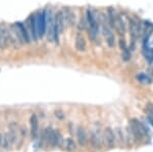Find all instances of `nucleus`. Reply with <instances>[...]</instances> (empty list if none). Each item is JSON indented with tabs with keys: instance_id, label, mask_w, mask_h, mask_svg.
<instances>
[{
	"instance_id": "obj_7",
	"label": "nucleus",
	"mask_w": 153,
	"mask_h": 152,
	"mask_svg": "<svg viewBox=\"0 0 153 152\" xmlns=\"http://www.w3.org/2000/svg\"><path fill=\"white\" fill-rule=\"evenodd\" d=\"M113 28L117 30V32L118 34H120V36H124L125 33H126V24L124 22V19H123L122 16H120L118 13L115 14V19H114V26H113Z\"/></svg>"
},
{
	"instance_id": "obj_11",
	"label": "nucleus",
	"mask_w": 153,
	"mask_h": 152,
	"mask_svg": "<svg viewBox=\"0 0 153 152\" xmlns=\"http://www.w3.org/2000/svg\"><path fill=\"white\" fill-rule=\"evenodd\" d=\"M104 137H105V142L107 144V146L109 148H112L115 144V136L113 134V131L110 128H107L105 130L104 133Z\"/></svg>"
},
{
	"instance_id": "obj_8",
	"label": "nucleus",
	"mask_w": 153,
	"mask_h": 152,
	"mask_svg": "<svg viewBox=\"0 0 153 152\" xmlns=\"http://www.w3.org/2000/svg\"><path fill=\"white\" fill-rule=\"evenodd\" d=\"M30 30H31V36L33 38V40L36 41L39 39L38 36V26H37V19H36V14H32L30 16Z\"/></svg>"
},
{
	"instance_id": "obj_1",
	"label": "nucleus",
	"mask_w": 153,
	"mask_h": 152,
	"mask_svg": "<svg viewBox=\"0 0 153 152\" xmlns=\"http://www.w3.org/2000/svg\"><path fill=\"white\" fill-rule=\"evenodd\" d=\"M86 27L88 28L90 39L95 42L98 36V32H99V23L95 18L94 12L90 8H88L86 11Z\"/></svg>"
},
{
	"instance_id": "obj_15",
	"label": "nucleus",
	"mask_w": 153,
	"mask_h": 152,
	"mask_svg": "<svg viewBox=\"0 0 153 152\" xmlns=\"http://www.w3.org/2000/svg\"><path fill=\"white\" fill-rule=\"evenodd\" d=\"M92 142L94 144L95 147L100 146V136L98 133H93L92 134Z\"/></svg>"
},
{
	"instance_id": "obj_12",
	"label": "nucleus",
	"mask_w": 153,
	"mask_h": 152,
	"mask_svg": "<svg viewBox=\"0 0 153 152\" xmlns=\"http://www.w3.org/2000/svg\"><path fill=\"white\" fill-rule=\"evenodd\" d=\"M31 134L33 139H36L37 136H38V129H39V122H38V117H37L36 114H33L31 116Z\"/></svg>"
},
{
	"instance_id": "obj_17",
	"label": "nucleus",
	"mask_w": 153,
	"mask_h": 152,
	"mask_svg": "<svg viewBox=\"0 0 153 152\" xmlns=\"http://www.w3.org/2000/svg\"><path fill=\"white\" fill-rule=\"evenodd\" d=\"M122 52H123V54H122L123 59H124L125 61H129L131 59V51H130V49L127 48V49H125V50H123Z\"/></svg>"
},
{
	"instance_id": "obj_3",
	"label": "nucleus",
	"mask_w": 153,
	"mask_h": 152,
	"mask_svg": "<svg viewBox=\"0 0 153 152\" xmlns=\"http://www.w3.org/2000/svg\"><path fill=\"white\" fill-rule=\"evenodd\" d=\"M130 127H131L132 134L134 135V137L136 139H138V140H141L145 135L148 134V129L141 122L137 121V119H132L130 124Z\"/></svg>"
},
{
	"instance_id": "obj_5",
	"label": "nucleus",
	"mask_w": 153,
	"mask_h": 152,
	"mask_svg": "<svg viewBox=\"0 0 153 152\" xmlns=\"http://www.w3.org/2000/svg\"><path fill=\"white\" fill-rule=\"evenodd\" d=\"M129 29H130V35L133 38V40H136L140 36L141 33V24L136 19H129Z\"/></svg>"
},
{
	"instance_id": "obj_2",
	"label": "nucleus",
	"mask_w": 153,
	"mask_h": 152,
	"mask_svg": "<svg viewBox=\"0 0 153 152\" xmlns=\"http://www.w3.org/2000/svg\"><path fill=\"white\" fill-rule=\"evenodd\" d=\"M37 26H38V36L39 38H43L47 30V10L43 9L36 14Z\"/></svg>"
},
{
	"instance_id": "obj_21",
	"label": "nucleus",
	"mask_w": 153,
	"mask_h": 152,
	"mask_svg": "<svg viewBox=\"0 0 153 152\" xmlns=\"http://www.w3.org/2000/svg\"><path fill=\"white\" fill-rule=\"evenodd\" d=\"M2 43V28L0 26V44Z\"/></svg>"
},
{
	"instance_id": "obj_20",
	"label": "nucleus",
	"mask_w": 153,
	"mask_h": 152,
	"mask_svg": "<svg viewBox=\"0 0 153 152\" xmlns=\"http://www.w3.org/2000/svg\"><path fill=\"white\" fill-rule=\"evenodd\" d=\"M147 112H148V116H150L151 119H153V106L152 105H150V106L147 108Z\"/></svg>"
},
{
	"instance_id": "obj_9",
	"label": "nucleus",
	"mask_w": 153,
	"mask_h": 152,
	"mask_svg": "<svg viewBox=\"0 0 153 152\" xmlns=\"http://www.w3.org/2000/svg\"><path fill=\"white\" fill-rule=\"evenodd\" d=\"M63 13H65V19L66 22V24L71 27H74L76 24V14L75 12L71 10V8L66 7V8L63 10Z\"/></svg>"
},
{
	"instance_id": "obj_16",
	"label": "nucleus",
	"mask_w": 153,
	"mask_h": 152,
	"mask_svg": "<svg viewBox=\"0 0 153 152\" xmlns=\"http://www.w3.org/2000/svg\"><path fill=\"white\" fill-rule=\"evenodd\" d=\"M144 54L146 56V59L149 61H153V50L150 48H145L144 49Z\"/></svg>"
},
{
	"instance_id": "obj_14",
	"label": "nucleus",
	"mask_w": 153,
	"mask_h": 152,
	"mask_svg": "<svg viewBox=\"0 0 153 152\" xmlns=\"http://www.w3.org/2000/svg\"><path fill=\"white\" fill-rule=\"evenodd\" d=\"M137 79L141 83H144V84H150V83H151V78L148 75H145V73H140V75H138Z\"/></svg>"
},
{
	"instance_id": "obj_18",
	"label": "nucleus",
	"mask_w": 153,
	"mask_h": 152,
	"mask_svg": "<svg viewBox=\"0 0 153 152\" xmlns=\"http://www.w3.org/2000/svg\"><path fill=\"white\" fill-rule=\"evenodd\" d=\"M65 145H66V148H68V150H74V149L76 148L75 142L71 140V139H68V140H66Z\"/></svg>"
},
{
	"instance_id": "obj_13",
	"label": "nucleus",
	"mask_w": 153,
	"mask_h": 152,
	"mask_svg": "<svg viewBox=\"0 0 153 152\" xmlns=\"http://www.w3.org/2000/svg\"><path fill=\"white\" fill-rule=\"evenodd\" d=\"M76 136H78V141L79 143L82 146L86 145V142H87V138H86V132L82 127L78 129V133H76Z\"/></svg>"
},
{
	"instance_id": "obj_6",
	"label": "nucleus",
	"mask_w": 153,
	"mask_h": 152,
	"mask_svg": "<svg viewBox=\"0 0 153 152\" xmlns=\"http://www.w3.org/2000/svg\"><path fill=\"white\" fill-rule=\"evenodd\" d=\"M103 34H104V37H105V40H106V43H107L108 47L109 48H113L115 45V38H114V35L112 33V30L111 28L109 27V24H104L103 26Z\"/></svg>"
},
{
	"instance_id": "obj_22",
	"label": "nucleus",
	"mask_w": 153,
	"mask_h": 152,
	"mask_svg": "<svg viewBox=\"0 0 153 152\" xmlns=\"http://www.w3.org/2000/svg\"><path fill=\"white\" fill-rule=\"evenodd\" d=\"M0 144H3V139H2L1 135H0Z\"/></svg>"
},
{
	"instance_id": "obj_4",
	"label": "nucleus",
	"mask_w": 153,
	"mask_h": 152,
	"mask_svg": "<svg viewBox=\"0 0 153 152\" xmlns=\"http://www.w3.org/2000/svg\"><path fill=\"white\" fill-rule=\"evenodd\" d=\"M14 28H16V32L18 34L19 38L23 41L24 43L29 44L31 42V38H30V34L28 33V30L26 29L25 24L23 23H16L14 24Z\"/></svg>"
},
{
	"instance_id": "obj_10",
	"label": "nucleus",
	"mask_w": 153,
	"mask_h": 152,
	"mask_svg": "<svg viewBox=\"0 0 153 152\" xmlns=\"http://www.w3.org/2000/svg\"><path fill=\"white\" fill-rule=\"evenodd\" d=\"M75 46H76V49L78 51H81V52H83V51L86 50V46H87V44H86V40L85 38L83 37V35L81 33H78L76 36V41H75Z\"/></svg>"
},
{
	"instance_id": "obj_19",
	"label": "nucleus",
	"mask_w": 153,
	"mask_h": 152,
	"mask_svg": "<svg viewBox=\"0 0 153 152\" xmlns=\"http://www.w3.org/2000/svg\"><path fill=\"white\" fill-rule=\"evenodd\" d=\"M120 50H122V51L128 48L127 43H126V40H125V39H122V38H120Z\"/></svg>"
}]
</instances>
